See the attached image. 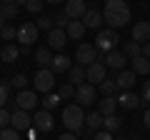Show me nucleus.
<instances>
[{
	"label": "nucleus",
	"mask_w": 150,
	"mask_h": 140,
	"mask_svg": "<svg viewBox=\"0 0 150 140\" xmlns=\"http://www.w3.org/2000/svg\"><path fill=\"white\" fill-rule=\"evenodd\" d=\"M103 20L108 28L118 30L130 20V8L125 0H105V10H103Z\"/></svg>",
	"instance_id": "obj_1"
},
{
	"label": "nucleus",
	"mask_w": 150,
	"mask_h": 140,
	"mask_svg": "<svg viewBox=\"0 0 150 140\" xmlns=\"http://www.w3.org/2000/svg\"><path fill=\"white\" fill-rule=\"evenodd\" d=\"M63 125L68 128V133H80L83 125H85V113H83V105L73 103V105H65L63 110Z\"/></svg>",
	"instance_id": "obj_2"
},
{
	"label": "nucleus",
	"mask_w": 150,
	"mask_h": 140,
	"mask_svg": "<svg viewBox=\"0 0 150 140\" xmlns=\"http://www.w3.org/2000/svg\"><path fill=\"white\" fill-rule=\"evenodd\" d=\"M118 30H112V28H105V30H100L98 33V38H95V48H98V53H110V50H115L118 48Z\"/></svg>",
	"instance_id": "obj_3"
},
{
	"label": "nucleus",
	"mask_w": 150,
	"mask_h": 140,
	"mask_svg": "<svg viewBox=\"0 0 150 140\" xmlns=\"http://www.w3.org/2000/svg\"><path fill=\"white\" fill-rule=\"evenodd\" d=\"M33 85H35V90L38 93H53V88H55V73H53V68H40L35 73V78H33Z\"/></svg>",
	"instance_id": "obj_4"
},
{
	"label": "nucleus",
	"mask_w": 150,
	"mask_h": 140,
	"mask_svg": "<svg viewBox=\"0 0 150 140\" xmlns=\"http://www.w3.org/2000/svg\"><path fill=\"white\" fill-rule=\"evenodd\" d=\"M98 58H100V53H98V48H95V45L83 43V45H78V50H75V63H78V65H83V68L93 65Z\"/></svg>",
	"instance_id": "obj_5"
},
{
	"label": "nucleus",
	"mask_w": 150,
	"mask_h": 140,
	"mask_svg": "<svg viewBox=\"0 0 150 140\" xmlns=\"http://www.w3.org/2000/svg\"><path fill=\"white\" fill-rule=\"evenodd\" d=\"M35 40H38V25L35 23H23V25H18V43L23 48L33 45Z\"/></svg>",
	"instance_id": "obj_6"
},
{
	"label": "nucleus",
	"mask_w": 150,
	"mask_h": 140,
	"mask_svg": "<svg viewBox=\"0 0 150 140\" xmlns=\"http://www.w3.org/2000/svg\"><path fill=\"white\" fill-rule=\"evenodd\" d=\"M105 63H100V60H95V63L93 65H88L85 68V78H88V83H90V85H100L103 80H105Z\"/></svg>",
	"instance_id": "obj_7"
},
{
	"label": "nucleus",
	"mask_w": 150,
	"mask_h": 140,
	"mask_svg": "<svg viewBox=\"0 0 150 140\" xmlns=\"http://www.w3.org/2000/svg\"><path fill=\"white\" fill-rule=\"evenodd\" d=\"M88 13V3L85 0H65V15L70 20H83Z\"/></svg>",
	"instance_id": "obj_8"
},
{
	"label": "nucleus",
	"mask_w": 150,
	"mask_h": 140,
	"mask_svg": "<svg viewBox=\"0 0 150 140\" xmlns=\"http://www.w3.org/2000/svg\"><path fill=\"white\" fill-rule=\"evenodd\" d=\"M38 103H40V100H38V95L33 90H20L18 98H15V110H25V113H30Z\"/></svg>",
	"instance_id": "obj_9"
},
{
	"label": "nucleus",
	"mask_w": 150,
	"mask_h": 140,
	"mask_svg": "<svg viewBox=\"0 0 150 140\" xmlns=\"http://www.w3.org/2000/svg\"><path fill=\"white\" fill-rule=\"evenodd\" d=\"M10 128H15L18 133H28L33 128V115L25 113V110H15L10 118Z\"/></svg>",
	"instance_id": "obj_10"
},
{
	"label": "nucleus",
	"mask_w": 150,
	"mask_h": 140,
	"mask_svg": "<svg viewBox=\"0 0 150 140\" xmlns=\"http://www.w3.org/2000/svg\"><path fill=\"white\" fill-rule=\"evenodd\" d=\"M95 85H90V83H83V85L75 88V100H78V105H93L95 103Z\"/></svg>",
	"instance_id": "obj_11"
},
{
	"label": "nucleus",
	"mask_w": 150,
	"mask_h": 140,
	"mask_svg": "<svg viewBox=\"0 0 150 140\" xmlns=\"http://www.w3.org/2000/svg\"><path fill=\"white\" fill-rule=\"evenodd\" d=\"M53 125H55V120H53V115H50V110H38V113L33 115V128L40 130V133H50Z\"/></svg>",
	"instance_id": "obj_12"
},
{
	"label": "nucleus",
	"mask_w": 150,
	"mask_h": 140,
	"mask_svg": "<svg viewBox=\"0 0 150 140\" xmlns=\"http://www.w3.org/2000/svg\"><path fill=\"white\" fill-rule=\"evenodd\" d=\"M125 63H128V55L123 53V50H110V53L105 55V68L110 70H125Z\"/></svg>",
	"instance_id": "obj_13"
},
{
	"label": "nucleus",
	"mask_w": 150,
	"mask_h": 140,
	"mask_svg": "<svg viewBox=\"0 0 150 140\" xmlns=\"http://www.w3.org/2000/svg\"><path fill=\"white\" fill-rule=\"evenodd\" d=\"M65 43H68V33H65L63 28H53V30L48 33V48L50 50H63Z\"/></svg>",
	"instance_id": "obj_14"
},
{
	"label": "nucleus",
	"mask_w": 150,
	"mask_h": 140,
	"mask_svg": "<svg viewBox=\"0 0 150 140\" xmlns=\"http://www.w3.org/2000/svg\"><path fill=\"white\" fill-rule=\"evenodd\" d=\"M83 25H85L88 30H98V28L103 25V13L98 10V5H88V13H85V18H83Z\"/></svg>",
	"instance_id": "obj_15"
},
{
	"label": "nucleus",
	"mask_w": 150,
	"mask_h": 140,
	"mask_svg": "<svg viewBox=\"0 0 150 140\" xmlns=\"http://www.w3.org/2000/svg\"><path fill=\"white\" fill-rule=\"evenodd\" d=\"M133 40H135V43H140V45L150 43V23L148 20H140V23H135V25H133Z\"/></svg>",
	"instance_id": "obj_16"
},
{
	"label": "nucleus",
	"mask_w": 150,
	"mask_h": 140,
	"mask_svg": "<svg viewBox=\"0 0 150 140\" xmlns=\"http://www.w3.org/2000/svg\"><path fill=\"white\" fill-rule=\"evenodd\" d=\"M140 103H143V100H140L135 93H130V90H123L118 95V105H120V108H125V110H135Z\"/></svg>",
	"instance_id": "obj_17"
},
{
	"label": "nucleus",
	"mask_w": 150,
	"mask_h": 140,
	"mask_svg": "<svg viewBox=\"0 0 150 140\" xmlns=\"http://www.w3.org/2000/svg\"><path fill=\"white\" fill-rule=\"evenodd\" d=\"M115 80H118L120 90H130V88L135 85V80H138V75H135L133 70H120L118 75H115Z\"/></svg>",
	"instance_id": "obj_18"
},
{
	"label": "nucleus",
	"mask_w": 150,
	"mask_h": 140,
	"mask_svg": "<svg viewBox=\"0 0 150 140\" xmlns=\"http://www.w3.org/2000/svg\"><path fill=\"white\" fill-rule=\"evenodd\" d=\"M115 110H118V98L115 95H108L100 100V108H98V113L103 115V118H108V115H115Z\"/></svg>",
	"instance_id": "obj_19"
},
{
	"label": "nucleus",
	"mask_w": 150,
	"mask_h": 140,
	"mask_svg": "<svg viewBox=\"0 0 150 140\" xmlns=\"http://www.w3.org/2000/svg\"><path fill=\"white\" fill-rule=\"evenodd\" d=\"M130 70H133L135 75H150V60L145 58V55L133 58V60H130Z\"/></svg>",
	"instance_id": "obj_20"
},
{
	"label": "nucleus",
	"mask_w": 150,
	"mask_h": 140,
	"mask_svg": "<svg viewBox=\"0 0 150 140\" xmlns=\"http://www.w3.org/2000/svg\"><path fill=\"white\" fill-rule=\"evenodd\" d=\"M50 68H53L55 75H58V73H68V70L73 68V60H70L68 55H55L53 63H50Z\"/></svg>",
	"instance_id": "obj_21"
},
{
	"label": "nucleus",
	"mask_w": 150,
	"mask_h": 140,
	"mask_svg": "<svg viewBox=\"0 0 150 140\" xmlns=\"http://www.w3.org/2000/svg\"><path fill=\"white\" fill-rule=\"evenodd\" d=\"M85 80H88V78H85V68H83V65H73V68L68 70V83H73L75 88L83 85Z\"/></svg>",
	"instance_id": "obj_22"
},
{
	"label": "nucleus",
	"mask_w": 150,
	"mask_h": 140,
	"mask_svg": "<svg viewBox=\"0 0 150 140\" xmlns=\"http://www.w3.org/2000/svg\"><path fill=\"white\" fill-rule=\"evenodd\" d=\"M53 58H55V55L50 53V48H48V45H43V48H38V50H35V63L40 65V68H50Z\"/></svg>",
	"instance_id": "obj_23"
},
{
	"label": "nucleus",
	"mask_w": 150,
	"mask_h": 140,
	"mask_svg": "<svg viewBox=\"0 0 150 140\" xmlns=\"http://www.w3.org/2000/svg\"><path fill=\"white\" fill-rule=\"evenodd\" d=\"M20 55H23V48H18V45H13V43H8L5 48L0 50V58L5 60V63H15Z\"/></svg>",
	"instance_id": "obj_24"
},
{
	"label": "nucleus",
	"mask_w": 150,
	"mask_h": 140,
	"mask_svg": "<svg viewBox=\"0 0 150 140\" xmlns=\"http://www.w3.org/2000/svg\"><path fill=\"white\" fill-rule=\"evenodd\" d=\"M103 120H105V118H103L100 113H88V115H85V128L95 135L98 130H103Z\"/></svg>",
	"instance_id": "obj_25"
},
{
	"label": "nucleus",
	"mask_w": 150,
	"mask_h": 140,
	"mask_svg": "<svg viewBox=\"0 0 150 140\" xmlns=\"http://www.w3.org/2000/svg\"><path fill=\"white\" fill-rule=\"evenodd\" d=\"M85 30H88V28L83 25V20H70V25H68V30H65V33H68L70 40H80L83 35H85Z\"/></svg>",
	"instance_id": "obj_26"
},
{
	"label": "nucleus",
	"mask_w": 150,
	"mask_h": 140,
	"mask_svg": "<svg viewBox=\"0 0 150 140\" xmlns=\"http://www.w3.org/2000/svg\"><path fill=\"white\" fill-rule=\"evenodd\" d=\"M120 88H118V80H115V75H108L105 80L100 83V93H103V98H108V95H115Z\"/></svg>",
	"instance_id": "obj_27"
},
{
	"label": "nucleus",
	"mask_w": 150,
	"mask_h": 140,
	"mask_svg": "<svg viewBox=\"0 0 150 140\" xmlns=\"http://www.w3.org/2000/svg\"><path fill=\"white\" fill-rule=\"evenodd\" d=\"M60 100H63V98H60L58 93H45V98L40 103H43V110H53V108L60 105Z\"/></svg>",
	"instance_id": "obj_28"
},
{
	"label": "nucleus",
	"mask_w": 150,
	"mask_h": 140,
	"mask_svg": "<svg viewBox=\"0 0 150 140\" xmlns=\"http://www.w3.org/2000/svg\"><path fill=\"white\" fill-rule=\"evenodd\" d=\"M123 53L128 55L130 60H133V58H140V55H143V45H140V43H135V40H130V43H125Z\"/></svg>",
	"instance_id": "obj_29"
},
{
	"label": "nucleus",
	"mask_w": 150,
	"mask_h": 140,
	"mask_svg": "<svg viewBox=\"0 0 150 140\" xmlns=\"http://www.w3.org/2000/svg\"><path fill=\"white\" fill-rule=\"evenodd\" d=\"M35 25H38V30H45V33H50V30L55 28V20H53V15H38Z\"/></svg>",
	"instance_id": "obj_30"
},
{
	"label": "nucleus",
	"mask_w": 150,
	"mask_h": 140,
	"mask_svg": "<svg viewBox=\"0 0 150 140\" xmlns=\"http://www.w3.org/2000/svg\"><path fill=\"white\" fill-rule=\"evenodd\" d=\"M103 130H108V133H118V130H120V118H118V115H108V118L103 120Z\"/></svg>",
	"instance_id": "obj_31"
},
{
	"label": "nucleus",
	"mask_w": 150,
	"mask_h": 140,
	"mask_svg": "<svg viewBox=\"0 0 150 140\" xmlns=\"http://www.w3.org/2000/svg\"><path fill=\"white\" fill-rule=\"evenodd\" d=\"M43 8H45V0H28V3H25V10L33 13V15H40Z\"/></svg>",
	"instance_id": "obj_32"
},
{
	"label": "nucleus",
	"mask_w": 150,
	"mask_h": 140,
	"mask_svg": "<svg viewBox=\"0 0 150 140\" xmlns=\"http://www.w3.org/2000/svg\"><path fill=\"white\" fill-rule=\"evenodd\" d=\"M0 13L5 15V20H13V18H18V13H20V5H0Z\"/></svg>",
	"instance_id": "obj_33"
},
{
	"label": "nucleus",
	"mask_w": 150,
	"mask_h": 140,
	"mask_svg": "<svg viewBox=\"0 0 150 140\" xmlns=\"http://www.w3.org/2000/svg\"><path fill=\"white\" fill-rule=\"evenodd\" d=\"M58 95L63 98V100H70V98H75V85H73V83H65V85H60Z\"/></svg>",
	"instance_id": "obj_34"
},
{
	"label": "nucleus",
	"mask_w": 150,
	"mask_h": 140,
	"mask_svg": "<svg viewBox=\"0 0 150 140\" xmlns=\"http://www.w3.org/2000/svg\"><path fill=\"white\" fill-rule=\"evenodd\" d=\"M0 38L3 40H18V28L15 25H5L0 30Z\"/></svg>",
	"instance_id": "obj_35"
},
{
	"label": "nucleus",
	"mask_w": 150,
	"mask_h": 140,
	"mask_svg": "<svg viewBox=\"0 0 150 140\" xmlns=\"http://www.w3.org/2000/svg\"><path fill=\"white\" fill-rule=\"evenodd\" d=\"M53 20H55V28H63V30H68V25H70V18L65 15V10L63 13H55Z\"/></svg>",
	"instance_id": "obj_36"
},
{
	"label": "nucleus",
	"mask_w": 150,
	"mask_h": 140,
	"mask_svg": "<svg viewBox=\"0 0 150 140\" xmlns=\"http://www.w3.org/2000/svg\"><path fill=\"white\" fill-rule=\"evenodd\" d=\"M0 140H20V133L15 128H3L0 130Z\"/></svg>",
	"instance_id": "obj_37"
},
{
	"label": "nucleus",
	"mask_w": 150,
	"mask_h": 140,
	"mask_svg": "<svg viewBox=\"0 0 150 140\" xmlns=\"http://www.w3.org/2000/svg\"><path fill=\"white\" fill-rule=\"evenodd\" d=\"M10 85H13V88H18V90H25V85H28V78H25V73H18V75L10 80Z\"/></svg>",
	"instance_id": "obj_38"
},
{
	"label": "nucleus",
	"mask_w": 150,
	"mask_h": 140,
	"mask_svg": "<svg viewBox=\"0 0 150 140\" xmlns=\"http://www.w3.org/2000/svg\"><path fill=\"white\" fill-rule=\"evenodd\" d=\"M10 118H13V113L8 108H0V130L3 128H10Z\"/></svg>",
	"instance_id": "obj_39"
},
{
	"label": "nucleus",
	"mask_w": 150,
	"mask_h": 140,
	"mask_svg": "<svg viewBox=\"0 0 150 140\" xmlns=\"http://www.w3.org/2000/svg\"><path fill=\"white\" fill-rule=\"evenodd\" d=\"M8 93H10V85L3 83V85H0V108H5V105H8Z\"/></svg>",
	"instance_id": "obj_40"
},
{
	"label": "nucleus",
	"mask_w": 150,
	"mask_h": 140,
	"mask_svg": "<svg viewBox=\"0 0 150 140\" xmlns=\"http://www.w3.org/2000/svg\"><path fill=\"white\" fill-rule=\"evenodd\" d=\"M93 140H115V138H112V133H108V130H98V133L93 135Z\"/></svg>",
	"instance_id": "obj_41"
},
{
	"label": "nucleus",
	"mask_w": 150,
	"mask_h": 140,
	"mask_svg": "<svg viewBox=\"0 0 150 140\" xmlns=\"http://www.w3.org/2000/svg\"><path fill=\"white\" fill-rule=\"evenodd\" d=\"M140 100H143V103H150V80L143 85V93H140Z\"/></svg>",
	"instance_id": "obj_42"
},
{
	"label": "nucleus",
	"mask_w": 150,
	"mask_h": 140,
	"mask_svg": "<svg viewBox=\"0 0 150 140\" xmlns=\"http://www.w3.org/2000/svg\"><path fill=\"white\" fill-rule=\"evenodd\" d=\"M38 135H40V130H35V128L28 130V140H38Z\"/></svg>",
	"instance_id": "obj_43"
},
{
	"label": "nucleus",
	"mask_w": 150,
	"mask_h": 140,
	"mask_svg": "<svg viewBox=\"0 0 150 140\" xmlns=\"http://www.w3.org/2000/svg\"><path fill=\"white\" fill-rule=\"evenodd\" d=\"M58 140H78V135H75V133H63Z\"/></svg>",
	"instance_id": "obj_44"
},
{
	"label": "nucleus",
	"mask_w": 150,
	"mask_h": 140,
	"mask_svg": "<svg viewBox=\"0 0 150 140\" xmlns=\"http://www.w3.org/2000/svg\"><path fill=\"white\" fill-rule=\"evenodd\" d=\"M143 123H145V128H148V130H150V108H148V110H145V115H143Z\"/></svg>",
	"instance_id": "obj_45"
},
{
	"label": "nucleus",
	"mask_w": 150,
	"mask_h": 140,
	"mask_svg": "<svg viewBox=\"0 0 150 140\" xmlns=\"http://www.w3.org/2000/svg\"><path fill=\"white\" fill-rule=\"evenodd\" d=\"M143 55L150 60V43H145V45H143Z\"/></svg>",
	"instance_id": "obj_46"
},
{
	"label": "nucleus",
	"mask_w": 150,
	"mask_h": 140,
	"mask_svg": "<svg viewBox=\"0 0 150 140\" xmlns=\"http://www.w3.org/2000/svg\"><path fill=\"white\" fill-rule=\"evenodd\" d=\"M0 5H15V0H0Z\"/></svg>",
	"instance_id": "obj_47"
},
{
	"label": "nucleus",
	"mask_w": 150,
	"mask_h": 140,
	"mask_svg": "<svg viewBox=\"0 0 150 140\" xmlns=\"http://www.w3.org/2000/svg\"><path fill=\"white\" fill-rule=\"evenodd\" d=\"M3 28H5V15L0 13V30H3Z\"/></svg>",
	"instance_id": "obj_48"
},
{
	"label": "nucleus",
	"mask_w": 150,
	"mask_h": 140,
	"mask_svg": "<svg viewBox=\"0 0 150 140\" xmlns=\"http://www.w3.org/2000/svg\"><path fill=\"white\" fill-rule=\"evenodd\" d=\"M45 3H50V5H60L63 0H45Z\"/></svg>",
	"instance_id": "obj_49"
},
{
	"label": "nucleus",
	"mask_w": 150,
	"mask_h": 140,
	"mask_svg": "<svg viewBox=\"0 0 150 140\" xmlns=\"http://www.w3.org/2000/svg\"><path fill=\"white\" fill-rule=\"evenodd\" d=\"M130 140H143V138H140V135H130Z\"/></svg>",
	"instance_id": "obj_50"
},
{
	"label": "nucleus",
	"mask_w": 150,
	"mask_h": 140,
	"mask_svg": "<svg viewBox=\"0 0 150 140\" xmlns=\"http://www.w3.org/2000/svg\"><path fill=\"white\" fill-rule=\"evenodd\" d=\"M115 140H125V138H115Z\"/></svg>",
	"instance_id": "obj_51"
},
{
	"label": "nucleus",
	"mask_w": 150,
	"mask_h": 140,
	"mask_svg": "<svg viewBox=\"0 0 150 140\" xmlns=\"http://www.w3.org/2000/svg\"><path fill=\"white\" fill-rule=\"evenodd\" d=\"M90 140H93V138H90Z\"/></svg>",
	"instance_id": "obj_52"
}]
</instances>
